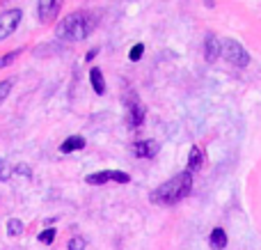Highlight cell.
<instances>
[{
	"mask_svg": "<svg viewBox=\"0 0 261 250\" xmlns=\"http://www.w3.org/2000/svg\"><path fill=\"white\" fill-rule=\"evenodd\" d=\"M96 28V14L78 9V12L64 16L55 28V37L62 41H83L94 32Z\"/></svg>",
	"mask_w": 261,
	"mask_h": 250,
	"instance_id": "obj_1",
	"label": "cell"
},
{
	"mask_svg": "<svg viewBox=\"0 0 261 250\" xmlns=\"http://www.w3.org/2000/svg\"><path fill=\"white\" fill-rule=\"evenodd\" d=\"M190 191H193V174L186 170V172L174 174V177L167 179L165 184H161V186L149 195V200L158 207H174V205H179L184 197H188Z\"/></svg>",
	"mask_w": 261,
	"mask_h": 250,
	"instance_id": "obj_2",
	"label": "cell"
},
{
	"mask_svg": "<svg viewBox=\"0 0 261 250\" xmlns=\"http://www.w3.org/2000/svg\"><path fill=\"white\" fill-rule=\"evenodd\" d=\"M220 55L234 67H248L250 62V53L243 48V44L236 39H225L220 46Z\"/></svg>",
	"mask_w": 261,
	"mask_h": 250,
	"instance_id": "obj_3",
	"label": "cell"
},
{
	"mask_svg": "<svg viewBox=\"0 0 261 250\" xmlns=\"http://www.w3.org/2000/svg\"><path fill=\"white\" fill-rule=\"evenodd\" d=\"M124 104H126V124L130 129H140L144 122V106L142 101L138 99V94H133V92H128L126 96H124Z\"/></svg>",
	"mask_w": 261,
	"mask_h": 250,
	"instance_id": "obj_4",
	"label": "cell"
},
{
	"mask_svg": "<svg viewBox=\"0 0 261 250\" xmlns=\"http://www.w3.org/2000/svg\"><path fill=\"white\" fill-rule=\"evenodd\" d=\"M21 18H23V12L18 7L16 9H7V12L0 14V41H5L7 37H12L14 32H16Z\"/></svg>",
	"mask_w": 261,
	"mask_h": 250,
	"instance_id": "obj_5",
	"label": "cell"
},
{
	"mask_svg": "<svg viewBox=\"0 0 261 250\" xmlns=\"http://www.w3.org/2000/svg\"><path fill=\"white\" fill-rule=\"evenodd\" d=\"M87 184L92 186H101V184H108V182H115V184H128L130 177L122 170H101V172H94V174H87L85 177Z\"/></svg>",
	"mask_w": 261,
	"mask_h": 250,
	"instance_id": "obj_6",
	"label": "cell"
},
{
	"mask_svg": "<svg viewBox=\"0 0 261 250\" xmlns=\"http://www.w3.org/2000/svg\"><path fill=\"white\" fill-rule=\"evenodd\" d=\"M60 9H62V0H39V3H37V14H39V21L44 23V26L55 23Z\"/></svg>",
	"mask_w": 261,
	"mask_h": 250,
	"instance_id": "obj_7",
	"label": "cell"
},
{
	"mask_svg": "<svg viewBox=\"0 0 261 250\" xmlns=\"http://www.w3.org/2000/svg\"><path fill=\"white\" fill-rule=\"evenodd\" d=\"M130 152L138 159H153L158 154V142L156 140H138L130 145Z\"/></svg>",
	"mask_w": 261,
	"mask_h": 250,
	"instance_id": "obj_8",
	"label": "cell"
},
{
	"mask_svg": "<svg viewBox=\"0 0 261 250\" xmlns=\"http://www.w3.org/2000/svg\"><path fill=\"white\" fill-rule=\"evenodd\" d=\"M220 46H222V41H218V37L213 35V32H208L206 39H204V58H206L208 62L218 60L220 58Z\"/></svg>",
	"mask_w": 261,
	"mask_h": 250,
	"instance_id": "obj_9",
	"label": "cell"
},
{
	"mask_svg": "<svg viewBox=\"0 0 261 250\" xmlns=\"http://www.w3.org/2000/svg\"><path fill=\"white\" fill-rule=\"evenodd\" d=\"M85 138L83 136H69L67 140L62 142V145H60V152H62V154H71V152H81V149H85Z\"/></svg>",
	"mask_w": 261,
	"mask_h": 250,
	"instance_id": "obj_10",
	"label": "cell"
},
{
	"mask_svg": "<svg viewBox=\"0 0 261 250\" xmlns=\"http://www.w3.org/2000/svg\"><path fill=\"white\" fill-rule=\"evenodd\" d=\"M202 163H204V152H202V147L195 145L193 149H190V154H188V168H186V170L193 174L195 170L202 168Z\"/></svg>",
	"mask_w": 261,
	"mask_h": 250,
	"instance_id": "obj_11",
	"label": "cell"
},
{
	"mask_svg": "<svg viewBox=\"0 0 261 250\" xmlns=\"http://www.w3.org/2000/svg\"><path fill=\"white\" fill-rule=\"evenodd\" d=\"M90 83H92V90H94L96 94H103L106 92V81H103V73H101L99 67L90 69Z\"/></svg>",
	"mask_w": 261,
	"mask_h": 250,
	"instance_id": "obj_12",
	"label": "cell"
},
{
	"mask_svg": "<svg viewBox=\"0 0 261 250\" xmlns=\"http://www.w3.org/2000/svg\"><path fill=\"white\" fill-rule=\"evenodd\" d=\"M208 243H211L213 250H222L227 246V232L222 228H216L211 232V237H208Z\"/></svg>",
	"mask_w": 261,
	"mask_h": 250,
	"instance_id": "obj_13",
	"label": "cell"
},
{
	"mask_svg": "<svg viewBox=\"0 0 261 250\" xmlns=\"http://www.w3.org/2000/svg\"><path fill=\"white\" fill-rule=\"evenodd\" d=\"M7 234L9 237H21L23 234V223L18 218H9L7 220Z\"/></svg>",
	"mask_w": 261,
	"mask_h": 250,
	"instance_id": "obj_14",
	"label": "cell"
},
{
	"mask_svg": "<svg viewBox=\"0 0 261 250\" xmlns=\"http://www.w3.org/2000/svg\"><path fill=\"white\" fill-rule=\"evenodd\" d=\"M23 53V48H16V51H9V53H5L3 58H0V69H5V67H9V64L14 62V60L18 58V55Z\"/></svg>",
	"mask_w": 261,
	"mask_h": 250,
	"instance_id": "obj_15",
	"label": "cell"
},
{
	"mask_svg": "<svg viewBox=\"0 0 261 250\" xmlns=\"http://www.w3.org/2000/svg\"><path fill=\"white\" fill-rule=\"evenodd\" d=\"M12 87H14V78H5V81H0V104L9 96Z\"/></svg>",
	"mask_w": 261,
	"mask_h": 250,
	"instance_id": "obj_16",
	"label": "cell"
},
{
	"mask_svg": "<svg viewBox=\"0 0 261 250\" xmlns=\"http://www.w3.org/2000/svg\"><path fill=\"white\" fill-rule=\"evenodd\" d=\"M67 248L69 250H85L87 241L83 237H71V239H69V243H67Z\"/></svg>",
	"mask_w": 261,
	"mask_h": 250,
	"instance_id": "obj_17",
	"label": "cell"
},
{
	"mask_svg": "<svg viewBox=\"0 0 261 250\" xmlns=\"http://www.w3.org/2000/svg\"><path fill=\"white\" fill-rule=\"evenodd\" d=\"M39 243H46V246H48V243H53L55 241V230L53 228H48V230H44V232H39Z\"/></svg>",
	"mask_w": 261,
	"mask_h": 250,
	"instance_id": "obj_18",
	"label": "cell"
},
{
	"mask_svg": "<svg viewBox=\"0 0 261 250\" xmlns=\"http://www.w3.org/2000/svg\"><path fill=\"white\" fill-rule=\"evenodd\" d=\"M142 53H144V44H135L133 48H130V53H128V60L130 62H138V60L142 58Z\"/></svg>",
	"mask_w": 261,
	"mask_h": 250,
	"instance_id": "obj_19",
	"label": "cell"
},
{
	"mask_svg": "<svg viewBox=\"0 0 261 250\" xmlns=\"http://www.w3.org/2000/svg\"><path fill=\"white\" fill-rule=\"evenodd\" d=\"M9 177H12V170L7 168V163H5L3 159H0V182H7Z\"/></svg>",
	"mask_w": 261,
	"mask_h": 250,
	"instance_id": "obj_20",
	"label": "cell"
},
{
	"mask_svg": "<svg viewBox=\"0 0 261 250\" xmlns=\"http://www.w3.org/2000/svg\"><path fill=\"white\" fill-rule=\"evenodd\" d=\"M14 170H16L18 174H25V177H30V168H28L25 163H18V165H16V168H14Z\"/></svg>",
	"mask_w": 261,
	"mask_h": 250,
	"instance_id": "obj_21",
	"label": "cell"
},
{
	"mask_svg": "<svg viewBox=\"0 0 261 250\" xmlns=\"http://www.w3.org/2000/svg\"><path fill=\"white\" fill-rule=\"evenodd\" d=\"M96 53H99V48H92V51H87L85 60H87V62H90V60H94V58H96Z\"/></svg>",
	"mask_w": 261,
	"mask_h": 250,
	"instance_id": "obj_22",
	"label": "cell"
}]
</instances>
